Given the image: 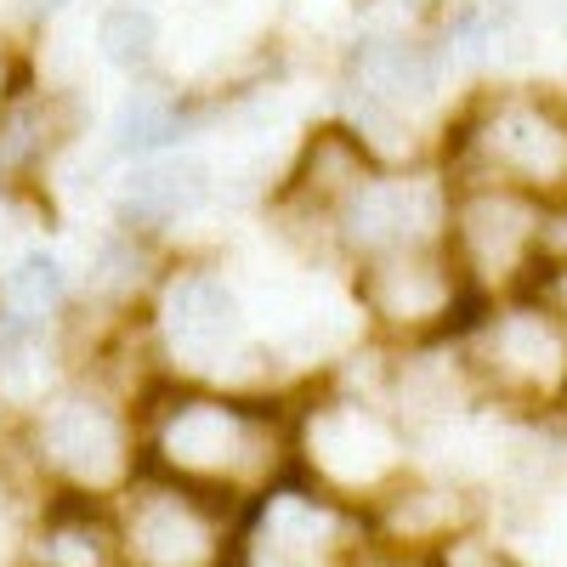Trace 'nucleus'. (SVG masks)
I'll return each instance as SVG.
<instances>
[{
    "mask_svg": "<svg viewBox=\"0 0 567 567\" xmlns=\"http://www.w3.org/2000/svg\"><path fill=\"white\" fill-rule=\"evenodd\" d=\"M488 363L511 381H528V386H550L561 381V363H567V347L556 336V323L545 312H505L494 329H488Z\"/></svg>",
    "mask_w": 567,
    "mask_h": 567,
    "instance_id": "nucleus-15",
    "label": "nucleus"
},
{
    "mask_svg": "<svg viewBox=\"0 0 567 567\" xmlns=\"http://www.w3.org/2000/svg\"><path fill=\"white\" fill-rule=\"evenodd\" d=\"M120 567H221L227 499L176 477H136L120 499Z\"/></svg>",
    "mask_w": 567,
    "mask_h": 567,
    "instance_id": "nucleus-3",
    "label": "nucleus"
},
{
    "mask_svg": "<svg viewBox=\"0 0 567 567\" xmlns=\"http://www.w3.org/2000/svg\"><path fill=\"white\" fill-rule=\"evenodd\" d=\"M454 227H460V250L471 256V267L505 272V267H516V256L534 239V210L511 194H477L460 205Z\"/></svg>",
    "mask_w": 567,
    "mask_h": 567,
    "instance_id": "nucleus-12",
    "label": "nucleus"
},
{
    "mask_svg": "<svg viewBox=\"0 0 567 567\" xmlns=\"http://www.w3.org/2000/svg\"><path fill=\"white\" fill-rule=\"evenodd\" d=\"M358 301H363V312L381 329H403V336H409V329H425V323L449 318V307H454V272L425 245L381 250V256H363Z\"/></svg>",
    "mask_w": 567,
    "mask_h": 567,
    "instance_id": "nucleus-8",
    "label": "nucleus"
},
{
    "mask_svg": "<svg viewBox=\"0 0 567 567\" xmlns=\"http://www.w3.org/2000/svg\"><path fill=\"white\" fill-rule=\"evenodd\" d=\"M69 301H74L69 272H63L58 256H45V250H29V256H18L7 272H0V307H7L12 318H23V323H34V329L63 318Z\"/></svg>",
    "mask_w": 567,
    "mask_h": 567,
    "instance_id": "nucleus-17",
    "label": "nucleus"
},
{
    "mask_svg": "<svg viewBox=\"0 0 567 567\" xmlns=\"http://www.w3.org/2000/svg\"><path fill=\"white\" fill-rule=\"evenodd\" d=\"M18 97H23V69H18V52L0 40V114H7Z\"/></svg>",
    "mask_w": 567,
    "mask_h": 567,
    "instance_id": "nucleus-20",
    "label": "nucleus"
},
{
    "mask_svg": "<svg viewBox=\"0 0 567 567\" xmlns=\"http://www.w3.org/2000/svg\"><path fill=\"white\" fill-rule=\"evenodd\" d=\"M352 550V511L323 488H267L245 534V567H341Z\"/></svg>",
    "mask_w": 567,
    "mask_h": 567,
    "instance_id": "nucleus-6",
    "label": "nucleus"
},
{
    "mask_svg": "<svg viewBox=\"0 0 567 567\" xmlns=\"http://www.w3.org/2000/svg\"><path fill=\"white\" fill-rule=\"evenodd\" d=\"M374 176V154L341 125L312 131L301 142V154L290 165V182L278 194V216L284 221H307V227H329L336 233V210Z\"/></svg>",
    "mask_w": 567,
    "mask_h": 567,
    "instance_id": "nucleus-9",
    "label": "nucleus"
},
{
    "mask_svg": "<svg viewBox=\"0 0 567 567\" xmlns=\"http://www.w3.org/2000/svg\"><path fill=\"white\" fill-rule=\"evenodd\" d=\"M245 341V312L233 284L216 267H171L154 290V347L165 363L187 374L227 369V358Z\"/></svg>",
    "mask_w": 567,
    "mask_h": 567,
    "instance_id": "nucleus-5",
    "label": "nucleus"
},
{
    "mask_svg": "<svg viewBox=\"0 0 567 567\" xmlns=\"http://www.w3.org/2000/svg\"><path fill=\"white\" fill-rule=\"evenodd\" d=\"M142 454L159 477L205 488L216 499H256L290 465V420L250 398H221L205 386L159 392L142 409Z\"/></svg>",
    "mask_w": 567,
    "mask_h": 567,
    "instance_id": "nucleus-1",
    "label": "nucleus"
},
{
    "mask_svg": "<svg viewBox=\"0 0 567 567\" xmlns=\"http://www.w3.org/2000/svg\"><path fill=\"white\" fill-rule=\"evenodd\" d=\"M210 199V171L199 159H148L120 182L114 216L125 233H165L171 221L194 216Z\"/></svg>",
    "mask_w": 567,
    "mask_h": 567,
    "instance_id": "nucleus-10",
    "label": "nucleus"
},
{
    "mask_svg": "<svg viewBox=\"0 0 567 567\" xmlns=\"http://www.w3.org/2000/svg\"><path fill=\"white\" fill-rule=\"evenodd\" d=\"M443 227V187L432 176H369L336 210V245L352 256L414 250Z\"/></svg>",
    "mask_w": 567,
    "mask_h": 567,
    "instance_id": "nucleus-7",
    "label": "nucleus"
},
{
    "mask_svg": "<svg viewBox=\"0 0 567 567\" xmlns=\"http://www.w3.org/2000/svg\"><path fill=\"white\" fill-rule=\"evenodd\" d=\"M483 154L511 182H561L567 176V131L528 103H511L488 120Z\"/></svg>",
    "mask_w": 567,
    "mask_h": 567,
    "instance_id": "nucleus-11",
    "label": "nucleus"
},
{
    "mask_svg": "<svg viewBox=\"0 0 567 567\" xmlns=\"http://www.w3.org/2000/svg\"><path fill=\"white\" fill-rule=\"evenodd\" d=\"M187 136V109L182 97H171V91H131L125 109L114 114V154L125 159H154L165 154L171 142Z\"/></svg>",
    "mask_w": 567,
    "mask_h": 567,
    "instance_id": "nucleus-18",
    "label": "nucleus"
},
{
    "mask_svg": "<svg viewBox=\"0 0 567 567\" xmlns=\"http://www.w3.org/2000/svg\"><path fill=\"white\" fill-rule=\"evenodd\" d=\"M358 567H409V561H381V556H374V561H363V556H358Z\"/></svg>",
    "mask_w": 567,
    "mask_h": 567,
    "instance_id": "nucleus-22",
    "label": "nucleus"
},
{
    "mask_svg": "<svg viewBox=\"0 0 567 567\" xmlns=\"http://www.w3.org/2000/svg\"><path fill=\"white\" fill-rule=\"evenodd\" d=\"M0 182H7V176H0Z\"/></svg>",
    "mask_w": 567,
    "mask_h": 567,
    "instance_id": "nucleus-23",
    "label": "nucleus"
},
{
    "mask_svg": "<svg viewBox=\"0 0 567 567\" xmlns=\"http://www.w3.org/2000/svg\"><path fill=\"white\" fill-rule=\"evenodd\" d=\"M18 7H29V12H58V7H69V0H18Z\"/></svg>",
    "mask_w": 567,
    "mask_h": 567,
    "instance_id": "nucleus-21",
    "label": "nucleus"
},
{
    "mask_svg": "<svg viewBox=\"0 0 567 567\" xmlns=\"http://www.w3.org/2000/svg\"><path fill=\"white\" fill-rule=\"evenodd\" d=\"M97 52L125 74H148L159 58V18L136 0H114L97 18Z\"/></svg>",
    "mask_w": 567,
    "mask_h": 567,
    "instance_id": "nucleus-19",
    "label": "nucleus"
},
{
    "mask_svg": "<svg viewBox=\"0 0 567 567\" xmlns=\"http://www.w3.org/2000/svg\"><path fill=\"white\" fill-rule=\"evenodd\" d=\"M34 567H120V528L91 511V499L58 505L40 528Z\"/></svg>",
    "mask_w": 567,
    "mask_h": 567,
    "instance_id": "nucleus-16",
    "label": "nucleus"
},
{
    "mask_svg": "<svg viewBox=\"0 0 567 567\" xmlns=\"http://www.w3.org/2000/svg\"><path fill=\"white\" fill-rule=\"evenodd\" d=\"M159 256H154V239L148 233H125L114 227L109 239L91 256V278H85V296L97 301L103 312H131L142 296L159 290Z\"/></svg>",
    "mask_w": 567,
    "mask_h": 567,
    "instance_id": "nucleus-14",
    "label": "nucleus"
},
{
    "mask_svg": "<svg viewBox=\"0 0 567 567\" xmlns=\"http://www.w3.org/2000/svg\"><path fill=\"white\" fill-rule=\"evenodd\" d=\"M29 454L34 465L69 488V499H103L136 483L142 425L103 386H63L29 414Z\"/></svg>",
    "mask_w": 567,
    "mask_h": 567,
    "instance_id": "nucleus-2",
    "label": "nucleus"
},
{
    "mask_svg": "<svg viewBox=\"0 0 567 567\" xmlns=\"http://www.w3.org/2000/svg\"><path fill=\"white\" fill-rule=\"evenodd\" d=\"M74 136V109L69 97L45 91V97H18L0 114V176H29L52 159Z\"/></svg>",
    "mask_w": 567,
    "mask_h": 567,
    "instance_id": "nucleus-13",
    "label": "nucleus"
},
{
    "mask_svg": "<svg viewBox=\"0 0 567 567\" xmlns=\"http://www.w3.org/2000/svg\"><path fill=\"white\" fill-rule=\"evenodd\" d=\"M290 437H296V460L307 471V483L347 499V505L374 494V488H386L403 465L398 425L358 398L307 403L301 420L290 425Z\"/></svg>",
    "mask_w": 567,
    "mask_h": 567,
    "instance_id": "nucleus-4",
    "label": "nucleus"
}]
</instances>
